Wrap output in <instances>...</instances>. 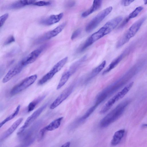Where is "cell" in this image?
<instances>
[{"label":"cell","instance_id":"cell-17","mask_svg":"<svg viewBox=\"0 0 147 147\" xmlns=\"http://www.w3.org/2000/svg\"><path fill=\"white\" fill-rule=\"evenodd\" d=\"M63 13H62L56 15H52L42 20L40 23L45 25H51L58 22L62 18Z\"/></svg>","mask_w":147,"mask_h":147},{"label":"cell","instance_id":"cell-33","mask_svg":"<svg viewBox=\"0 0 147 147\" xmlns=\"http://www.w3.org/2000/svg\"><path fill=\"white\" fill-rule=\"evenodd\" d=\"M15 41V39L13 35H11L8 37L4 43L5 45H9L11 43L14 42Z\"/></svg>","mask_w":147,"mask_h":147},{"label":"cell","instance_id":"cell-8","mask_svg":"<svg viewBox=\"0 0 147 147\" xmlns=\"http://www.w3.org/2000/svg\"><path fill=\"white\" fill-rule=\"evenodd\" d=\"M47 102L42 105L34 111L26 119L24 125L18 130L17 134L18 135L23 133L37 118L40 115L43 111L46 108L48 104Z\"/></svg>","mask_w":147,"mask_h":147},{"label":"cell","instance_id":"cell-40","mask_svg":"<svg viewBox=\"0 0 147 147\" xmlns=\"http://www.w3.org/2000/svg\"><path fill=\"white\" fill-rule=\"evenodd\" d=\"M144 3L145 4H147V0H144Z\"/></svg>","mask_w":147,"mask_h":147},{"label":"cell","instance_id":"cell-32","mask_svg":"<svg viewBox=\"0 0 147 147\" xmlns=\"http://www.w3.org/2000/svg\"><path fill=\"white\" fill-rule=\"evenodd\" d=\"M81 30L80 29H78L75 31L72 34L71 39L73 40L81 34Z\"/></svg>","mask_w":147,"mask_h":147},{"label":"cell","instance_id":"cell-35","mask_svg":"<svg viewBox=\"0 0 147 147\" xmlns=\"http://www.w3.org/2000/svg\"><path fill=\"white\" fill-rule=\"evenodd\" d=\"M130 20V19L128 17L125 18L119 26V28H121L124 27L128 23Z\"/></svg>","mask_w":147,"mask_h":147},{"label":"cell","instance_id":"cell-23","mask_svg":"<svg viewBox=\"0 0 147 147\" xmlns=\"http://www.w3.org/2000/svg\"><path fill=\"white\" fill-rule=\"evenodd\" d=\"M86 59V56H84L75 62L71 66L68 71L71 75L76 71L83 63L85 61Z\"/></svg>","mask_w":147,"mask_h":147},{"label":"cell","instance_id":"cell-11","mask_svg":"<svg viewBox=\"0 0 147 147\" xmlns=\"http://www.w3.org/2000/svg\"><path fill=\"white\" fill-rule=\"evenodd\" d=\"M132 47V46H129L121 54L115 59L103 71L102 75L106 74L115 67L122 59L129 53Z\"/></svg>","mask_w":147,"mask_h":147},{"label":"cell","instance_id":"cell-38","mask_svg":"<svg viewBox=\"0 0 147 147\" xmlns=\"http://www.w3.org/2000/svg\"><path fill=\"white\" fill-rule=\"evenodd\" d=\"M70 144L71 143L70 142H67L62 145L61 147H69L70 146Z\"/></svg>","mask_w":147,"mask_h":147},{"label":"cell","instance_id":"cell-30","mask_svg":"<svg viewBox=\"0 0 147 147\" xmlns=\"http://www.w3.org/2000/svg\"><path fill=\"white\" fill-rule=\"evenodd\" d=\"M47 131L45 127H43L40 130L38 136V139L39 141H40L43 139L45 133Z\"/></svg>","mask_w":147,"mask_h":147},{"label":"cell","instance_id":"cell-22","mask_svg":"<svg viewBox=\"0 0 147 147\" xmlns=\"http://www.w3.org/2000/svg\"><path fill=\"white\" fill-rule=\"evenodd\" d=\"M63 117H59L55 119L45 127L48 131H52L58 128L61 125Z\"/></svg>","mask_w":147,"mask_h":147},{"label":"cell","instance_id":"cell-15","mask_svg":"<svg viewBox=\"0 0 147 147\" xmlns=\"http://www.w3.org/2000/svg\"><path fill=\"white\" fill-rule=\"evenodd\" d=\"M97 107L94 105L90 108L82 117L78 118L71 125L70 127L73 129L76 127L87 119L94 112Z\"/></svg>","mask_w":147,"mask_h":147},{"label":"cell","instance_id":"cell-20","mask_svg":"<svg viewBox=\"0 0 147 147\" xmlns=\"http://www.w3.org/2000/svg\"><path fill=\"white\" fill-rule=\"evenodd\" d=\"M106 64V61H104L100 65L93 69L88 75L86 82L90 80L99 74L104 68Z\"/></svg>","mask_w":147,"mask_h":147},{"label":"cell","instance_id":"cell-18","mask_svg":"<svg viewBox=\"0 0 147 147\" xmlns=\"http://www.w3.org/2000/svg\"><path fill=\"white\" fill-rule=\"evenodd\" d=\"M125 131V129H121L115 132L111 141V145L115 146L119 144L123 137Z\"/></svg>","mask_w":147,"mask_h":147},{"label":"cell","instance_id":"cell-29","mask_svg":"<svg viewBox=\"0 0 147 147\" xmlns=\"http://www.w3.org/2000/svg\"><path fill=\"white\" fill-rule=\"evenodd\" d=\"M51 3L49 1H39L35 2L32 5L39 6L48 5L51 4Z\"/></svg>","mask_w":147,"mask_h":147},{"label":"cell","instance_id":"cell-1","mask_svg":"<svg viewBox=\"0 0 147 147\" xmlns=\"http://www.w3.org/2000/svg\"><path fill=\"white\" fill-rule=\"evenodd\" d=\"M122 17L119 16L107 22L98 31L92 34L85 41L80 50L82 51L94 42L108 34L114 30L121 21Z\"/></svg>","mask_w":147,"mask_h":147},{"label":"cell","instance_id":"cell-3","mask_svg":"<svg viewBox=\"0 0 147 147\" xmlns=\"http://www.w3.org/2000/svg\"><path fill=\"white\" fill-rule=\"evenodd\" d=\"M129 102V100H126L120 103L101 119L100 123V127L102 128L107 127L119 119Z\"/></svg>","mask_w":147,"mask_h":147},{"label":"cell","instance_id":"cell-5","mask_svg":"<svg viewBox=\"0 0 147 147\" xmlns=\"http://www.w3.org/2000/svg\"><path fill=\"white\" fill-rule=\"evenodd\" d=\"M133 84L134 82H130L121 91L109 99L102 107L99 112L100 113L104 114L110 110L116 102L125 96L131 89Z\"/></svg>","mask_w":147,"mask_h":147},{"label":"cell","instance_id":"cell-9","mask_svg":"<svg viewBox=\"0 0 147 147\" xmlns=\"http://www.w3.org/2000/svg\"><path fill=\"white\" fill-rule=\"evenodd\" d=\"M35 124L25 133L23 132L19 135H22V146H27L31 144L34 141L38 128V125Z\"/></svg>","mask_w":147,"mask_h":147},{"label":"cell","instance_id":"cell-6","mask_svg":"<svg viewBox=\"0 0 147 147\" xmlns=\"http://www.w3.org/2000/svg\"><path fill=\"white\" fill-rule=\"evenodd\" d=\"M113 8L109 7L99 13L88 23L86 27V32H90L92 31L99 23L112 11Z\"/></svg>","mask_w":147,"mask_h":147},{"label":"cell","instance_id":"cell-4","mask_svg":"<svg viewBox=\"0 0 147 147\" xmlns=\"http://www.w3.org/2000/svg\"><path fill=\"white\" fill-rule=\"evenodd\" d=\"M146 19V17H143L133 24L118 40L116 44V48H119L121 47L128 42L131 38L134 36L140 29Z\"/></svg>","mask_w":147,"mask_h":147},{"label":"cell","instance_id":"cell-16","mask_svg":"<svg viewBox=\"0 0 147 147\" xmlns=\"http://www.w3.org/2000/svg\"><path fill=\"white\" fill-rule=\"evenodd\" d=\"M23 120V118H20L16 120L7 130L3 133L0 138L1 141L5 139L12 134L21 123Z\"/></svg>","mask_w":147,"mask_h":147},{"label":"cell","instance_id":"cell-7","mask_svg":"<svg viewBox=\"0 0 147 147\" xmlns=\"http://www.w3.org/2000/svg\"><path fill=\"white\" fill-rule=\"evenodd\" d=\"M37 78L36 74L27 77L12 88L10 91V95H15L26 89L34 83Z\"/></svg>","mask_w":147,"mask_h":147},{"label":"cell","instance_id":"cell-14","mask_svg":"<svg viewBox=\"0 0 147 147\" xmlns=\"http://www.w3.org/2000/svg\"><path fill=\"white\" fill-rule=\"evenodd\" d=\"M45 46L34 50L22 60L25 66L34 62L40 55Z\"/></svg>","mask_w":147,"mask_h":147},{"label":"cell","instance_id":"cell-34","mask_svg":"<svg viewBox=\"0 0 147 147\" xmlns=\"http://www.w3.org/2000/svg\"><path fill=\"white\" fill-rule=\"evenodd\" d=\"M21 3L25 6L26 5L33 4L36 0H20Z\"/></svg>","mask_w":147,"mask_h":147},{"label":"cell","instance_id":"cell-21","mask_svg":"<svg viewBox=\"0 0 147 147\" xmlns=\"http://www.w3.org/2000/svg\"><path fill=\"white\" fill-rule=\"evenodd\" d=\"M68 59V57H66L56 63L49 71L55 75L59 71L66 63Z\"/></svg>","mask_w":147,"mask_h":147},{"label":"cell","instance_id":"cell-2","mask_svg":"<svg viewBox=\"0 0 147 147\" xmlns=\"http://www.w3.org/2000/svg\"><path fill=\"white\" fill-rule=\"evenodd\" d=\"M130 78L129 75L126 73L120 78L100 92L96 97L94 105L98 107L123 86Z\"/></svg>","mask_w":147,"mask_h":147},{"label":"cell","instance_id":"cell-31","mask_svg":"<svg viewBox=\"0 0 147 147\" xmlns=\"http://www.w3.org/2000/svg\"><path fill=\"white\" fill-rule=\"evenodd\" d=\"M9 16V14L8 13H6L1 16L0 17V27H1L5 21L8 18Z\"/></svg>","mask_w":147,"mask_h":147},{"label":"cell","instance_id":"cell-39","mask_svg":"<svg viewBox=\"0 0 147 147\" xmlns=\"http://www.w3.org/2000/svg\"><path fill=\"white\" fill-rule=\"evenodd\" d=\"M142 126L143 127H147V124H143L142 125Z\"/></svg>","mask_w":147,"mask_h":147},{"label":"cell","instance_id":"cell-28","mask_svg":"<svg viewBox=\"0 0 147 147\" xmlns=\"http://www.w3.org/2000/svg\"><path fill=\"white\" fill-rule=\"evenodd\" d=\"M143 7L142 6H139L136 7L129 14L128 17L130 19L136 17L143 10Z\"/></svg>","mask_w":147,"mask_h":147},{"label":"cell","instance_id":"cell-12","mask_svg":"<svg viewBox=\"0 0 147 147\" xmlns=\"http://www.w3.org/2000/svg\"><path fill=\"white\" fill-rule=\"evenodd\" d=\"M25 66L22 60L11 68L2 80L3 83H6L12 78L19 73Z\"/></svg>","mask_w":147,"mask_h":147},{"label":"cell","instance_id":"cell-37","mask_svg":"<svg viewBox=\"0 0 147 147\" xmlns=\"http://www.w3.org/2000/svg\"><path fill=\"white\" fill-rule=\"evenodd\" d=\"M75 4V2L73 0H70L67 2L66 6L68 7H71L74 6Z\"/></svg>","mask_w":147,"mask_h":147},{"label":"cell","instance_id":"cell-10","mask_svg":"<svg viewBox=\"0 0 147 147\" xmlns=\"http://www.w3.org/2000/svg\"><path fill=\"white\" fill-rule=\"evenodd\" d=\"M74 87V85L72 84L65 89L51 103L50 109H54L66 100L72 92Z\"/></svg>","mask_w":147,"mask_h":147},{"label":"cell","instance_id":"cell-26","mask_svg":"<svg viewBox=\"0 0 147 147\" xmlns=\"http://www.w3.org/2000/svg\"><path fill=\"white\" fill-rule=\"evenodd\" d=\"M20 105H18L13 112L1 122L0 123V128L6 123L12 120L17 115L20 111Z\"/></svg>","mask_w":147,"mask_h":147},{"label":"cell","instance_id":"cell-25","mask_svg":"<svg viewBox=\"0 0 147 147\" xmlns=\"http://www.w3.org/2000/svg\"><path fill=\"white\" fill-rule=\"evenodd\" d=\"M45 97V95H42L30 102L28 107V112H30L33 111L36 105L43 100Z\"/></svg>","mask_w":147,"mask_h":147},{"label":"cell","instance_id":"cell-19","mask_svg":"<svg viewBox=\"0 0 147 147\" xmlns=\"http://www.w3.org/2000/svg\"><path fill=\"white\" fill-rule=\"evenodd\" d=\"M102 0H94L92 6L88 10L83 13L82 16L86 17L98 9L101 6Z\"/></svg>","mask_w":147,"mask_h":147},{"label":"cell","instance_id":"cell-27","mask_svg":"<svg viewBox=\"0 0 147 147\" xmlns=\"http://www.w3.org/2000/svg\"><path fill=\"white\" fill-rule=\"evenodd\" d=\"M24 6V5L19 0L8 5L6 7L8 9H19Z\"/></svg>","mask_w":147,"mask_h":147},{"label":"cell","instance_id":"cell-36","mask_svg":"<svg viewBox=\"0 0 147 147\" xmlns=\"http://www.w3.org/2000/svg\"><path fill=\"white\" fill-rule=\"evenodd\" d=\"M135 0H122L121 4L124 6H126L129 5Z\"/></svg>","mask_w":147,"mask_h":147},{"label":"cell","instance_id":"cell-13","mask_svg":"<svg viewBox=\"0 0 147 147\" xmlns=\"http://www.w3.org/2000/svg\"><path fill=\"white\" fill-rule=\"evenodd\" d=\"M65 25V23H63L53 30L47 32L38 40V42H43L55 37L62 31Z\"/></svg>","mask_w":147,"mask_h":147},{"label":"cell","instance_id":"cell-24","mask_svg":"<svg viewBox=\"0 0 147 147\" xmlns=\"http://www.w3.org/2000/svg\"><path fill=\"white\" fill-rule=\"evenodd\" d=\"M71 76L68 71L64 72L60 80L57 87V89L58 90L62 87L66 83Z\"/></svg>","mask_w":147,"mask_h":147}]
</instances>
